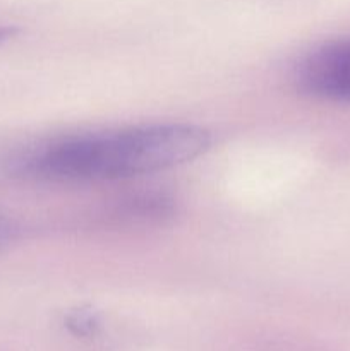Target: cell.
I'll use <instances>...</instances> for the list:
<instances>
[{
    "instance_id": "cell-2",
    "label": "cell",
    "mask_w": 350,
    "mask_h": 351,
    "mask_svg": "<svg viewBox=\"0 0 350 351\" xmlns=\"http://www.w3.org/2000/svg\"><path fill=\"white\" fill-rule=\"evenodd\" d=\"M299 88L321 99L350 105V40L321 45L297 67Z\"/></svg>"
},
{
    "instance_id": "cell-4",
    "label": "cell",
    "mask_w": 350,
    "mask_h": 351,
    "mask_svg": "<svg viewBox=\"0 0 350 351\" xmlns=\"http://www.w3.org/2000/svg\"><path fill=\"white\" fill-rule=\"evenodd\" d=\"M12 33H14V29H10V27H0V41L5 40V38H9Z\"/></svg>"
},
{
    "instance_id": "cell-1",
    "label": "cell",
    "mask_w": 350,
    "mask_h": 351,
    "mask_svg": "<svg viewBox=\"0 0 350 351\" xmlns=\"http://www.w3.org/2000/svg\"><path fill=\"white\" fill-rule=\"evenodd\" d=\"M209 144L202 127L153 123L54 141L14 158L10 170L48 182L122 180L196 160Z\"/></svg>"
},
{
    "instance_id": "cell-3",
    "label": "cell",
    "mask_w": 350,
    "mask_h": 351,
    "mask_svg": "<svg viewBox=\"0 0 350 351\" xmlns=\"http://www.w3.org/2000/svg\"><path fill=\"white\" fill-rule=\"evenodd\" d=\"M16 233H17L16 225H14L10 219L0 216V249L9 245V243L14 240V237H16Z\"/></svg>"
}]
</instances>
